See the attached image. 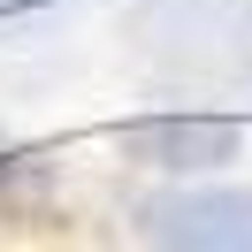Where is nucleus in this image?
Returning a JSON list of instances; mask_svg holds the SVG:
<instances>
[{"instance_id": "f03ea898", "label": "nucleus", "mask_w": 252, "mask_h": 252, "mask_svg": "<svg viewBox=\"0 0 252 252\" xmlns=\"http://www.w3.org/2000/svg\"><path fill=\"white\" fill-rule=\"evenodd\" d=\"M123 145L160 176H206V168H229L245 130L229 115H145V123L123 130Z\"/></svg>"}, {"instance_id": "7ed1b4c3", "label": "nucleus", "mask_w": 252, "mask_h": 252, "mask_svg": "<svg viewBox=\"0 0 252 252\" xmlns=\"http://www.w3.org/2000/svg\"><path fill=\"white\" fill-rule=\"evenodd\" d=\"M16 176H23V153L8 145V130H0V199H8V184H16Z\"/></svg>"}, {"instance_id": "f257e3e1", "label": "nucleus", "mask_w": 252, "mask_h": 252, "mask_svg": "<svg viewBox=\"0 0 252 252\" xmlns=\"http://www.w3.org/2000/svg\"><path fill=\"white\" fill-rule=\"evenodd\" d=\"M153 252H252V191L237 184H176L145 199Z\"/></svg>"}, {"instance_id": "20e7f679", "label": "nucleus", "mask_w": 252, "mask_h": 252, "mask_svg": "<svg viewBox=\"0 0 252 252\" xmlns=\"http://www.w3.org/2000/svg\"><path fill=\"white\" fill-rule=\"evenodd\" d=\"M16 8H38V0H0V16H16Z\"/></svg>"}]
</instances>
